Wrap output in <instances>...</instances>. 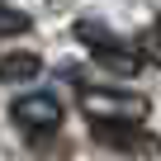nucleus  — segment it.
Listing matches in <instances>:
<instances>
[{
	"instance_id": "3",
	"label": "nucleus",
	"mask_w": 161,
	"mask_h": 161,
	"mask_svg": "<svg viewBox=\"0 0 161 161\" xmlns=\"http://www.w3.org/2000/svg\"><path fill=\"white\" fill-rule=\"evenodd\" d=\"M95 137L114 152H133V156H161V137L142 133L137 123H95Z\"/></svg>"
},
{
	"instance_id": "1",
	"label": "nucleus",
	"mask_w": 161,
	"mask_h": 161,
	"mask_svg": "<svg viewBox=\"0 0 161 161\" xmlns=\"http://www.w3.org/2000/svg\"><path fill=\"white\" fill-rule=\"evenodd\" d=\"M80 109L90 123H142L152 114V100L137 90H119V86H80L76 90Z\"/></svg>"
},
{
	"instance_id": "8",
	"label": "nucleus",
	"mask_w": 161,
	"mask_h": 161,
	"mask_svg": "<svg viewBox=\"0 0 161 161\" xmlns=\"http://www.w3.org/2000/svg\"><path fill=\"white\" fill-rule=\"evenodd\" d=\"M0 33H29V14L10 10V5H0Z\"/></svg>"
},
{
	"instance_id": "4",
	"label": "nucleus",
	"mask_w": 161,
	"mask_h": 161,
	"mask_svg": "<svg viewBox=\"0 0 161 161\" xmlns=\"http://www.w3.org/2000/svg\"><path fill=\"white\" fill-rule=\"evenodd\" d=\"M95 62H100L104 71L123 76V80H133V76L142 71V52H137L133 43H109V47H100V52H95Z\"/></svg>"
},
{
	"instance_id": "2",
	"label": "nucleus",
	"mask_w": 161,
	"mask_h": 161,
	"mask_svg": "<svg viewBox=\"0 0 161 161\" xmlns=\"http://www.w3.org/2000/svg\"><path fill=\"white\" fill-rule=\"evenodd\" d=\"M10 114H14V123L29 128V133H52V128L62 123V104H57V95H47V90L19 95V100L10 104Z\"/></svg>"
},
{
	"instance_id": "6",
	"label": "nucleus",
	"mask_w": 161,
	"mask_h": 161,
	"mask_svg": "<svg viewBox=\"0 0 161 161\" xmlns=\"http://www.w3.org/2000/svg\"><path fill=\"white\" fill-rule=\"evenodd\" d=\"M133 47H137V52H142V62H156V66H161V19H156V24H152V29H142V33H137V43H133Z\"/></svg>"
},
{
	"instance_id": "5",
	"label": "nucleus",
	"mask_w": 161,
	"mask_h": 161,
	"mask_svg": "<svg viewBox=\"0 0 161 161\" xmlns=\"http://www.w3.org/2000/svg\"><path fill=\"white\" fill-rule=\"evenodd\" d=\"M43 76V57L33 52H5L0 57V80H38Z\"/></svg>"
},
{
	"instance_id": "7",
	"label": "nucleus",
	"mask_w": 161,
	"mask_h": 161,
	"mask_svg": "<svg viewBox=\"0 0 161 161\" xmlns=\"http://www.w3.org/2000/svg\"><path fill=\"white\" fill-rule=\"evenodd\" d=\"M76 38H86V47H90V52H100V47L119 43V38H114L109 29H100V24H90V19H86V24H76Z\"/></svg>"
}]
</instances>
